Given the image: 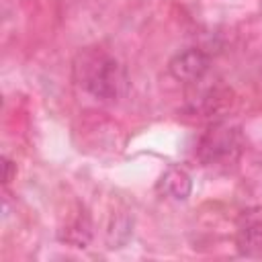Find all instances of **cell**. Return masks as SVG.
Wrapping results in <instances>:
<instances>
[{
	"mask_svg": "<svg viewBox=\"0 0 262 262\" xmlns=\"http://www.w3.org/2000/svg\"><path fill=\"white\" fill-rule=\"evenodd\" d=\"M78 84L100 100H115L125 92L127 76L121 63L100 49H84L74 61Z\"/></svg>",
	"mask_w": 262,
	"mask_h": 262,
	"instance_id": "cell-1",
	"label": "cell"
},
{
	"mask_svg": "<svg viewBox=\"0 0 262 262\" xmlns=\"http://www.w3.org/2000/svg\"><path fill=\"white\" fill-rule=\"evenodd\" d=\"M209 70V57L199 49H186L172 57L170 61V74L186 84H196L203 80V76Z\"/></svg>",
	"mask_w": 262,
	"mask_h": 262,
	"instance_id": "cell-2",
	"label": "cell"
},
{
	"mask_svg": "<svg viewBox=\"0 0 262 262\" xmlns=\"http://www.w3.org/2000/svg\"><path fill=\"white\" fill-rule=\"evenodd\" d=\"M160 188L166 194H170V196H174L178 201H184L190 194V176L180 168H170L162 176Z\"/></svg>",
	"mask_w": 262,
	"mask_h": 262,
	"instance_id": "cell-3",
	"label": "cell"
},
{
	"mask_svg": "<svg viewBox=\"0 0 262 262\" xmlns=\"http://www.w3.org/2000/svg\"><path fill=\"white\" fill-rule=\"evenodd\" d=\"M237 250L246 256H262V221L244 225L237 233Z\"/></svg>",
	"mask_w": 262,
	"mask_h": 262,
	"instance_id": "cell-4",
	"label": "cell"
},
{
	"mask_svg": "<svg viewBox=\"0 0 262 262\" xmlns=\"http://www.w3.org/2000/svg\"><path fill=\"white\" fill-rule=\"evenodd\" d=\"M231 147H233L231 133L221 131V129H215L203 143V151L207 154V160H217L219 156H229Z\"/></svg>",
	"mask_w": 262,
	"mask_h": 262,
	"instance_id": "cell-5",
	"label": "cell"
},
{
	"mask_svg": "<svg viewBox=\"0 0 262 262\" xmlns=\"http://www.w3.org/2000/svg\"><path fill=\"white\" fill-rule=\"evenodd\" d=\"M12 178V162L4 160V182H10Z\"/></svg>",
	"mask_w": 262,
	"mask_h": 262,
	"instance_id": "cell-6",
	"label": "cell"
}]
</instances>
